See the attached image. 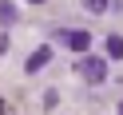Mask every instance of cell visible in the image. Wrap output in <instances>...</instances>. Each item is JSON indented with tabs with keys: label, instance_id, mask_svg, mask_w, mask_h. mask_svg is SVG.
I'll use <instances>...</instances> for the list:
<instances>
[{
	"label": "cell",
	"instance_id": "6da1fadb",
	"mask_svg": "<svg viewBox=\"0 0 123 115\" xmlns=\"http://www.w3.org/2000/svg\"><path fill=\"white\" fill-rule=\"evenodd\" d=\"M75 72H80L87 83H103V79H107V60H103V56H80Z\"/></svg>",
	"mask_w": 123,
	"mask_h": 115
},
{
	"label": "cell",
	"instance_id": "7a4b0ae2",
	"mask_svg": "<svg viewBox=\"0 0 123 115\" xmlns=\"http://www.w3.org/2000/svg\"><path fill=\"white\" fill-rule=\"evenodd\" d=\"M48 60H52V48H36L32 56L24 60V72H28V75H36V72H40L44 64H48Z\"/></svg>",
	"mask_w": 123,
	"mask_h": 115
},
{
	"label": "cell",
	"instance_id": "3957f363",
	"mask_svg": "<svg viewBox=\"0 0 123 115\" xmlns=\"http://www.w3.org/2000/svg\"><path fill=\"white\" fill-rule=\"evenodd\" d=\"M68 48H72V52H80V56H83V52L91 48V36L83 32V28H72V32H68Z\"/></svg>",
	"mask_w": 123,
	"mask_h": 115
},
{
	"label": "cell",
	"instance_id": "277c9868",
	"mask_svg": "<svg viewBox=\"0 0 123 115\" xmlns=\"http://www.w3.org/2000/svg\"><path fill=\"white\" fill-rule=\"evenodd\" d=\"M103 52H107V60H123V36H107Z\"/></svg>",
	"mask_w": 123,
	"mask_h": 115
},
{
	"label": "cell",
	"instance_id": "5b68a950",
	"mask_svg": "<svg viewBox=\"0 0 123 115\" xmlns=\"http://www.w3.org/2000/svg\"><path fill=\"white\" fill-rule=\"evenodd\" d=\"M12 20H16V4H12V0H0V24L8 28Z\"/></svg>",
	"mask_w": 123,
	"mask_h": 115
},
{
	"label": "cell",
	"instance_id": "8992f818",
	"mask_svg": "<svg viewBox=\"0 0 123 115\" xmlns=\"http://www.w3.org/2000/svg\"><path fill=\"white\" fill-rule=\"evenodd\" d=\"M83 8H87L91 16H99V12H107V0H83Z\"/></svg>",
	"mask_w": 123,
	"mask_h": 115
},
{
	"label": "cell",
	"instance_id": "52a82bcc",
	"mask_svg": "<svg viewBox=\"0 0 123 115\" xmlns=\"http://www.w3.org/2000/svg\"><path fill=\"white\" fill-rule=\"evenodd\" d=\"M8 48H12V40H8L4 32H0V56H8Z\"/></svg>",
	"mask_w": 123,
	"mask_h": 115
},
{
	"label": "cell",
	"instance_id": "ba28073f",
	"mask_svg": "<svg viewBox=\"0 0 123 115\" xmlns=\"http://www.w3.org/2000/svg\"><path fill=\"white\" fill-rule=\"evenodd\" d=\"M119 115H123V99H119Z\"/></svg>",
	"mask_w": 123,
	"mask_h": 115
},
{
	"label": "cell",
	"instance_id": "9c48e42d",
	"mask_svg": "<svg viewBox=\"0 0 123 115\" xmlns=\"http://www.w3.org/2000/svg\"><path fill=\"white\" fill-rule=\"evenodd\" d=\"M32 4H44V0H32Z\"/></svg>",
	"mask_w": 123,
	"mask_h": 115
}]
</instances>
